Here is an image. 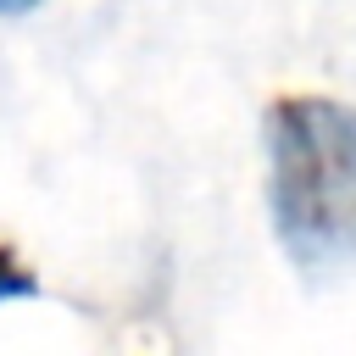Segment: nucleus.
I'll return each instance as SVG.
<instances>
[{
    "label": "nucleus",
    "mask_w": 356,
    "mask_h": 356,
    "mask_svg": "<svg viewBox=\"0 0 356 356\" xmlns=\"http://www.w3.org/2000/svg\"><path fill=\"white\" fill-rule=\"evenodd\" d=\"M39 0H0V17H22V11H33Z\"/></svg>",
    "instance_id": "3"
},
{
    "label": "nucleus",
    "mask_w": 356,
    "mask_h": 356,
    "mask_svg": "<svg viewBox=\"0 0 356 356\" xmlns=\"http://www.w3.org/2000/svg\"><path fill=\"white\" fill-rule=\"evenodd\" d=\"M267 200L284 256L300 273L356 261V106L278 95L267 106Z\"/></svg>",
    "instance_id": "1"
},
{
    "label": "nucleus",
    "mask_w": 356,
    "mask_h": 356,
    "mask_svg": "<svg viewBox=\"0 0 356 356\" xmlns=\"http://www.w3.org/2000/svg\"><path fill=\"white\" fill-rule=\"evenodd\" d=\"M33 295H39V273L11 245H0V300H33Z\"/></svg>",
    "instance_id": "2"
}]
</instances>
